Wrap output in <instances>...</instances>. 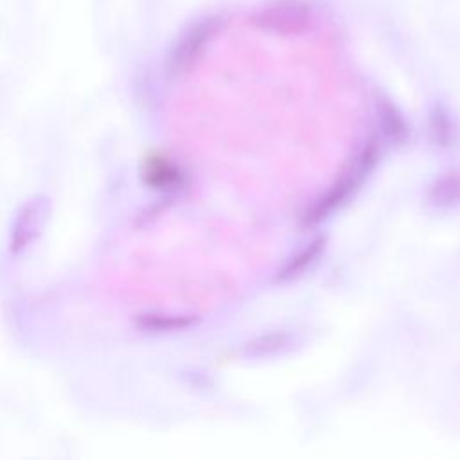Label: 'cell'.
<instances>
[{
  "instance_id": "1",
  "label": "cell",
  "mask_w": 460,
  "mask_h": 460,
  "mask_svg": "<svg viewBox=\"0 0 460 460\" xmlns=\"http://www.w3.org/2000/svg\"><path fill=\"white\" fill-rule=\"evenodd\" d=\"M377 153H379V146L376 142H368V146H365L359 151L354 162H350L349 169L343 171L340 180H336V183L327 190V194L322 196V199H318L313 205V208L305 214V221L318 223L320 219L327 217V214L332 212L336 207H340V203H343L350 196V192L363 183L365 176L368 174V171L374 167L377 160Z\"/></svg>"
},
{
  "instance_id": "2",
  "label": "cell",
  "mask_w": 460,
  "mask_h": 460,
  "mask_svg": "<svg viewBox=\"0 0 460 460\" xmlns=\"http://www.w3.org/2000/svg\"><path fill=\"white\" fill-rule=\"evenodd\" d=\"M311 22L313 11L304 0H273L253 16V25L277 36L302 34L309 29Z\"/></svg>"
},
{
  "instance_id": "3",
  "label": "cell",
  "mask_w": 460,
  "mask_h": 460,
  "mask_svg": "<svg viewBox=\"0 0 460 460\" xmlns=\"http://www.w3.org/2000/svg\"><path fill=\"white\" fill-rule=\"evenodd\" d=\"M221 22V18L210 16L192 25L174 45L171 52V66L174 70L189 68L201 56L208 41L219 32Z\"/></svg>"
},
{
  "instance_id": "4",
  "label": "cell",
  "mask_w": 460,
  "mask_h": 460,
  "mask_svg": "<svg viewBox=\"0 0 460 460\" xmlns=\"http://www.w3.org/2000/svg\"><path fill=\"white\" fill-rule=\"evenodd\" d=\"M323 244L325 241L322 237L307 243L302 250H298L296 255H293L284 266L282 270H279V275L277 279L280 282H288V280H293L296 277H300L307 268H311L313 262L318 261V257L322 255L323 252Z\"/></svg>"
},
{
  "instance_id": "5",
  "label": "cell",
  "mask_w": 460,
  "mask_h": 460,
  "mask_svg": "<svg viewBox=\"0 0 460 460\" xmlns=\"http://www.w3.org/2000/svg\"><path fill=\"white\" fill-rule=\"evenodd\" d=\"M431 201L437 207L442 205H453L460 198V176L458 174H446L440 181H437V187H433Z\"/></svg>"
}]
</instances>
